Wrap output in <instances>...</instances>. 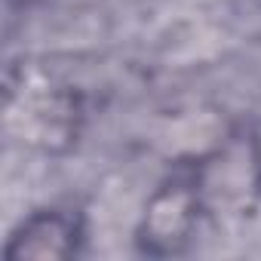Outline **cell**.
Instances as JSON below:
<instances>
[{
	"instance_id": "obj_1",
	"label": "cell",
	"mask_w": 261,
	"mask_h": 261,
	"mask_svg": "<svg viewBox=\"0 0 261 261\" xmlns=\"http://www.w3.org/2000/svg\"><path fill=\"white\" fill-rule=\"evenodd\" d=\"M206 215L197 160H181L148 194L136 224V246L151 258L185 255Z\"/></svg>"
},
{
	"instance_id": "obj_3",
	"label": "cell",
	"mask_w": 261,
	"mask_h": 261,
	"mask_svg": "<svg viewBox=\"0 0 261 261\" xmlns=\"http://www.w3.org/2000/svg\"><path fill=\"white\" fill-rule=\"evenodd\" d=\"M83 243L86 224L77 209L43 206L13 227L4 255L10 261H65L77 258L83 252Z\"/></svg>"
},
{
	"instance_id": "obj_2",
	"label": "cell",
	"mask_w": 261,
	"mask_h": 261,
	"mask_svg": "<svg viewBox=\"0 0 261 261\" xmlns=\"http://www.w3.org/2000/svg\"><path fill=\"white\" fill-rule=\"evenodd\" d=\"M200 191L209 215L246 218L261 200V136L252 129L233 133L212 151L194 157Z\"/></svg>"
}]
</instances>
